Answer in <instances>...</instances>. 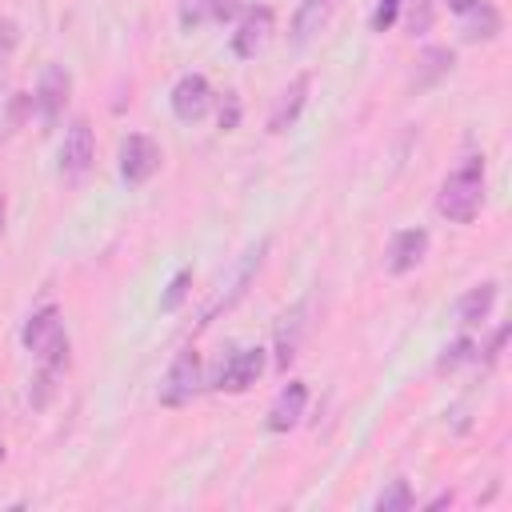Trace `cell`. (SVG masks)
<instances>
[{"label":"cell","mask_w":512,"mask_h":512,"mask_svg":"<svg viewBox=\"0 0 512 512\" xmlns=\"http://www.w3.org/2000/svg\"><path fill=\"white\" fill-rule=\"evenodd\" d=\"M484 204V160L480 156H468L456 172H448V180L440 184V196H436V208L444 220L452 224H468Z\"/></svg>","instance_id":"6da1fadb"},{"label":"cell","mask_w":512,"mask_h":512,"mask_svg":"<svg viewBox=\"0 0 512 512\" xmlns=\"http://www.w3.org/2000/svg\"><path fill=\"white\" fill-rule=\"evenodd\" d=\"M24 348L40 356L44 368H60L68 360V336H64V320H60V308L56 304H44L40 312L28 316L24 332H20Z\"/></svg>","instance_id":"7a4b0ae2"},{"label":"cell","mask_w":512,"mask_h":512,"mask_svg":"<svg viewBox=\"0 0 512 512\" xmlns=\"http://www.w3.org/2000/svg\"><path fill=\"white\" fill-rule=\"evenodd\" d=\"M260 372H264V348H232L216 364L212 388L216 392H244V388H252L260 380Z\"/></svg>","instance_id":"3957f363"},{"label":"cell","mask_w":512,"mask_h":512,"mask_svg":"<svg viewBox=\"0 0 512 512\" xmlns=\"http://www.w3.org/2000/svg\"><path fill=\"white\" fill-rule=\"evenodd\" d=\"M160 160H164V152H160V144L152 136H144V132L124 136V144H120V176L128 184H144L148 176H156Z\"/></svg>","instance_id":"277c9868"},{"label":"cell","mask_w":512,"mask_h":512,"mask_svg":"<svg viewBox=\"0 0 512 512\" xmlns=\"http://www.w3.org/2000/svg\"><path fill=\"white\" fill-rule=\"evenodd\" d=\"M92 156H96V140H92L88 120L80 116V120L68 124L64 144H60V172H64V180H80L92 168Z\"/></svg>","instance_id":"5b68a950"},{"label":"cell","mask_w":512,"mask_h":512,"mask_svg":"<svg viewBox=\"0 0 512 512\" xmlns=\"http://www.w3.org/2000/svg\"><path fill=\"white\" fill-rule=\"evenodd\" d=\"M196 388H200V356L188 348V352H180L172 360V368H168V376L160 384V404L180 408V404H188L196 396Z\"/></svg>","instance_id":"8992f818"},{"label":"cell","mask_w":512,"mask_h":512,"mask_svg":"<svg viewBox=\"0 0 512 512\" xmlns=\"http://www.w3.org/2000/svg\"><path fill=\"white\" fill-rule=\"evenodd\" d=\"M68 92H72V76L60 64H48L40 72V84H36V96H32V104L40 108V120L44 124H56L60 120V112L68 104Z\"/></svg>","instance_id":"52a82bcc"},{"label":"cell","mask_w":512,"mask_h":512,"mask_svg":"<svg viewBox=\"0 0 512 512\" xmlns=\"http://www.w3.org/2000/svg\"><path fill=\"white\" fill-rule=\"evenodd\" d=\"M208 104H212V88H208V80H204L200 72H188V76L176 80V88H172V112H176L184 124L200 120V116L208 112Z\"/></svg>","instance_id":"ba28073f"},{"label":"cell","mask_w":512,"mask_h":512,"mask_svg":"<svg viewBox=\"0 0 512 512\" xmlns=\"http://www.w3.org/2000/svg\"><path fill=\"white\" fill-rule=\"evenodd\" d=\"M424 252H428V232H424V228H404V232L392 236L384 264H388V272L404 276V272H412V268L424 260Z\"/></svg>","instance_id":"9c48e42d"},{"label":"cell","mask_w":512,"mask_h":512,"mask_svg":"<svg viewBox=\"0 0 512 512\" xmlns=\"http://www.w3.org/2000/svg\"><path fill=\"white\" fill-rule=\"evenodd\" d=\"M304 404H308V388H304L300 380L284 384V388L276 392L272 408H268V428H272V432H288V428H296L300 416H304Z\"/></svg>","instance_id":"30bf717a"},{"label":"cell","mask_w":512,"mask_h":512,"mask_svg":"<svg viewBox=\"0 0 512 512\" xmlns=\"http://www.w3.org/2000/svg\"><path fill=\"white\" fill-rule=\"evenodd\" d=\"M268 36H272V8H252L244 20H240V28H236V36H232V48H236V56H256L264 44H268Z\"/></svg>","instance_id":"8fae6325"},{"label":"cell","mask_w":512,"mask_h":512,"mask_svg":"<svg viewBox=\"0 0 512 512\" xmlns=\"http://www.w3.org/2000/svg\"><path fill=\"white\" fill-rule=\"evenodd\" d=\"M308 304H296V308H288L284 316H280V328H276V364L280 368H288L292 360H296V348H300V336H304V328H308Z\"/></svg>","instance_id":"7c38bea8"},{"label":"cell","mask_w":512,"mask_h":512,"mask_svg":"<svg viewBox=\"0 0 512 512\" xmlns=\"http://www.w3.org/2000/svg\"><path fill=\"white\" fill-rule=\"evenodd\" d=\"M304 96H308V76H296L280 96H276V104H272V116H268V132H284L296 116H300V108H304Z\"/></svg>","instance_id":"4fadbf2b"},{"label":"cell","mask_w":512,"mask_h":512,"mask_svg":"<svg viewBox=\"0 0 512 512\" xmlns=\"http://www.w3.org/2000/svg\"><path fill=\"white\" fill-rule=\"evenodd\" d=\"M492 304H496V284H492V280H488V284H476V288H468V292L460 296L456 320H460V324H480V320L492 312Z\"/></svg>","instance_id":"5bb4252c"},{"label":"cell","mask_w":512,"mask_h":512,"mask_svg":"<svg viewBox=\"0 0 512 512\" xmlns=\"http://www.w3.org/2000/svg\"><path fill=\"white\" fill-rule=\"evenodd\" d=\"M328 4H332V0H300V8H296V16H292V40H296V44H308L312 32H320V24H324V16H328Z\"/></svg>","instance_id":"9a60e30c"},{"label":"cell","mask_w":512,"mask_h":512,"mask_svg":"<svg viewBox=\"0 0 512 512\" xmlns=\"http://www.w3.org/2000/svg\"><path fill=\"white\" fill-rule=\"evenodd\" d=\"M464 16V36L468 40H492L496 32H500V16H496V8L492 4H484V0H476L468 12H460Z\"/></svg>","instance_id":"2e32d148"},{"label":"cell","mask_w":512,"mask_h":512,"mask_svg":"<svg viewBox=\"0 0 512 512\" xmlns=\"http://www.w3.org/2000/svg\"><path fill=\"white\" fill-rule=\"evenodd\" d=\"M412 508V488L408 480H392L380 496H376V512H408Z\"/></svg>","instance_id":"e0dca14e"},{"label":"cell","mask_w":512,"mask_h":512,"mask_svg":"<svg viewBox=\"0 0 512 512\" xmlns=\"http://www.w3.org/2000/svg\"><path fill=\"white\" fill-rule=\"evenodd\" d=\"M420 64H424V76H420L416 84H428V80H436L440 72H448V68H452V52H448V48H428Z\"/></svg>","instance_id":"ac0fdd59"},{"label":"cell","mask_w":512,"mask_h":512,"mask_svg":"<svg viewBox=\"0 0 512 512\" xmlns=\"http://www.w3.org/2000/svg\"><path fill=\"white\" fill-rule=\"evenodd\" d=\"M204 20H212V0H184L180 4V24L184 28H200Z\"/></svg>","instance_id":"d6986e66"},{"label":"cell","mask_w":512,"mask_h":512,"mask_svg":"<svg viewBox=\"0 0 512 512\" xmlns=\"http://www.w3.org/2000/svg\"><path fill=\"white\" fill-rule=\"evenodd\" d=\"M432 24V0H408V32L420 36Z\"/></svg>","instance_id":"ffe728a7"},{"label":"cell","mask_w":512,"mask_h":512,"mask_svg":"<svg viewBox=\"0 0 512 512\" xmlns=\"http://www.w3.org/2000/svg\"><path fill=\"white\" fill-rule=\"evenodd\" d=\"M188 280H192V272H188V268H180V272L172 276V284H168V292H164V300H160V308H164V312H172V308L188 296Z\"/></svg>","instance_id":"44dd1931"},{"label":"cell","mask_w":512,"mask_h":512,"mask_svg":"<svg viewBox=\"0 0 512 512\" xmlns=\"http://www.w3.org/2000/svg\"><path fill=\"white\" fill-rule=\"evenodd\" d=\"M472 352H476V344H472V340H456L452 348H444V356H440V368H456V364L472 360Z\"/></svg>","instance_id":"7402d4cb"},{"label":"cell","mask_w":512,"mask_h":512,"mask_svg":"<svg viewBox=\"0 0 512 512\" xmlns=\"http://www.w3.org/2000/svg\"><path fill=\"white\" fill-rule=\"evenodd\" d=\"M12 48H16V24H12V20H4V24H0V80H4V72H8Z\"/></svg>","instance_id":"603a6c76"},{"label":"cell","mask_w":512,"mask_h":512,"mask_svg":"<svg viewBox=\"0 0 512 512\" xmlns=\"http://www.w3.org/2000/svg\"><path fill=\"white\" fill-rule=\"evenodd\" d=\"M396 12H400V0H380L376 12H372V28L376 32H388V24L396 20Z\"/></svg>","instance_id":"cb8c5ba5"},{"label":"cell","mask_w":512,"mask_h":512,"mask_svg":"<svg viewBox=\"0 0 512 512\" xmlns=\"http://www.w3.org/2000/svg\"><path fill=\"white\" fill-rule=\"evenodd\" d=\"M236 12V0H212V20H228Z\"/></svg>","instance_id":"d4e9b609"},{"label":"cell","mask_w":512,"mask_h":512,"mask_svg":"<svg viewBox=\"0 0 512 512\" xmlns=\"http://www.w3.org/2000/svg\"><path fill=\"white\" fill-rule=\"evenodd\" d=\"M0 232H4V192H0Z\"/></svg>","instance_id":"484cf974"},{"label":"cell","mask_w":512,"mask_h":512,"mask_svg":"<svg viewBox=\"0 0 512 512\" xmlns=\"http://www.w3.org/2000/svg\"><path fill=\"white\" fill-rule=\"evenodd\" d=\"M0 460H4V444H0Z\"/></svg>","instance_id":"4316f807"}]
</instances>
